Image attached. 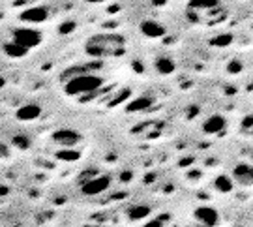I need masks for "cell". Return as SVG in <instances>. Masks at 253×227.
<instances>
[{"label":"cell","mask_w":253,"mask_h":227,"mask_svg":"<svg viewBox=\"0 0 253 227\" xmlns=\"http://www.w3.org/2000/svg\"><path fill=\"white\" fill-rule=\"evenodd\" d=\"M56 158L58 160H64V162H75L81 158V152H77L75 148H62L56 152Z\"/></svg>","instance_id":"obj_16"},{"label":"cell","mask_w":253,"mask_h":227,"mask_svg":"<svg viewBox=\"0 0 253 227\" xmlns=\"http://www.w3.org/2000/svg\"><path fill=\"white\" fill-rule=\"evenodd\" d=\"M139 32H141L143 36L150 38V40H156V38L165 36L167 28L163 27L160 21H156V19H145V21L139 25Z\"/></svg>","instance_id":"obj_7"},{"label":"cell","mask_w":253,"mask_h":227,"mask_svg":"<svg viewBox=\"0 0 253 227\" xmlns=\"http://www.w3.org/2000/svg\"><path fill=\"white\" fill-rule=\"evenodd\" d=\"M53 143H56L58 146H62V148H73L75 145H79L83 141V137L79 132H75L72 128H60V130H56L53 132Z\"/></svg>","instance_id":"obj_5"},{"label":"cell","mask_w":253,"mask_h":227,"mask_svg":"<svg viewBox=\"0 0 253 227\" xmlns=\"http://www.w3.org/2000/svg\"><path fill=\"white\" fill-rule=\"evenodd\" d=\"M233 181L240 186H253V165L238 164L233 169Z\"/></svg>","instance_id":"obj_8"},{"label":"cell","mask_w":253,"mask_h":227,"mask_svg":"<svg viewBox=\"0 0 253 227\" xmlns=\"http://www.w3.org/2000/svg\"><path fill=\"white\" fill-rule=\"evenodd\" d=\"M145 227H163V224L160 222V220H154V222H150V224H146Z\"/></svg>","instance_id":"obj_22"},{"label":"cell","mask_w":253,"mask_h":227,"mask_svg":"<svg viewBox=\"0 0 253 227\" xmlns=\"http://www.w3.org/2000/svg\"><path fill=\"white\" fill-rule=\"evenodd\" d=\"M195 218L203 222L205 226H216L217 224V212L214 209H208V207H201L195 210Z\"/></svg>","instance_id":"obj_14"},{"label":"cell","mask_w":253,"mask_h":227,"mask_svg":"<svg viewBox=\"0 0 253 227\" xmlns=\"http://www.w3.org/2000/svg\"><path fill=\"white\" fill-rule=\"evenodd\" d=\"M229 42H231V36H219L217 40H214L212 44H214V45H223V44H229Z\"/></svg>","instance_id":"obj_20"},{"label":"cell","mask_w":253,"mask_h":227,"mask_svg":"<svg viewBox=\"0 0 253 227\" xmlns=\"http://www.w3.org/2000/svg\"><path fill=\"white\" fill-rule=\"evenodd\" d=\"M84 51H86V55L96 60L120 56L126 51V40L117 32H100L86 40Z\"/></svg>","instance_id":"obj_1"},{"label":"cell","mask_w":253,"mask_h":227,"mask_svg":"<svg viewBox=\"0 0 253 227\" xmlns=\"http://www.w3.org/2000/svg\"><path fill=\"white\" fill-rule=\"evenodd\" d=\"M4 53L9 56V58H25L28 55V49L23 47L21 44H17L15 40H9L8 44H4Z\"/></svg>","instance_id":"obj_13"},{"label":"cell","mask_w":253,"mask_h":227,"mask_svg":"<svg viewBox=\"0 0 253 227\" xmlns=\"http://www.w3.org/2000/svg\"><path fill=\"white\" fill-rule=\"evenodd\" d=\"M2 85H4V79H0V87H2Z\"/></svg>","instance_id":"obj_24"},{"label":"cell","mask_w":253,"mask_h":227,"mask_svg":"<svg viewBox=\"0 0 253 227\" xmlns=\"http://www.w3.org/2000/svg\"><path fill=\"white\" fill-rule=\"evenodd\" d=\"M11 40H15L17 44H21L23 47H27L28 51H30V49H34V47H38L42 42H43L42 32L36 30V28H30V27L15 28V30H13V34H11Z\"/></svg>","instance_id":"obj_3"},{"label":"cell","mask_w":253,"mask_h":227,"mask_svg":"<svg viewBox=\"0 0 253 227\" xmlns=\"http://www.w3.org/2000/svg\"><path fill=\"white\" fill-rule=\"evenodd\" d=\"M15 117H17V120H21V122H32V120H36V118L42 117V107L36 105V103H28V105L19 107L17 113H15Z\"/></svg>","instance_id":"obj_10"},{"label":"cell","mask_w":253,"mask_h":227,"mask_svg":"<svg viewBox=\"0 0 253 227\" xmlns=\"http://www.w3.org/2000/svg\"><path fill=\"white\" fill-rule=\"evenodd\" d=\"M86 227H103V226H86Z\"/></svg>","instance_id":"obj_25"},{"label":"cell","mask_w":253,"mask_h":227,"mask_svg":"<svg viewBox=\"0 0 253 227\" xmlns=\"http://www.w3.org/2000/svg\"><path fill=\"white\" fill-rule=\"evenodd\" d=\"M11 143H13V146L19 148V150H27V148H30V141H28L27 136H15L13 139H11Z\"/></svg>","instance_id":"obj_19"},{"label":"cell","mask_w":253,"mask_h":227,"mask_svg":"<svg viewBox=\"0 0 253 227\" xmlns=\"http://www.w3.org/2000/svg\"><path fill=\"white\" fill-rule=\"evenodd\" d=\"M154 68L160 75H171L176 70V64L172 62V58H169V56H160L154 60Z\"/></svg>","instance_id":"obj_12"},{"label":"cell","mask_w":253,"mask_h":227,"mask_svg":"<svg viewBox=\"0 0 253 227\" xmlns=\"http://www.w3.org/2000/svg\"><path fill=\"white\" fill-rule=\"evenodd\" d=\"M150 103H152V100H150V98H137L135 101H131V103L127 105V111H129V113H135V111H145L146 107H150Z\"/></svg>","instance_id":"obj_17"},{"label":"cell","mask_w":253,"mask_h":227,"mask_svg":"<svg viewBox=\"0 0 253 227\" xmlns=\"http://www.w3.org/2000/svg\"><path fill=\"white\" fill-rule=\"evenodd\" d=\"M219 8V0H190L188 2V11H210V9Z\"/></svg>","instance_id":"obj_11"},{"label":"cell","mask_w":253,"mask_h":227,"mask_svg":"<svg viewBox=\"0 0 253 227\" xmlns=\"http://www.w3.org/2000/svg\"><path fill=\"white\" fill-rule=\"evenodd\" d=\"M111 188V177L107 175H101V177H94L90 181L83 182L81 184V191L88 197H94V195H101Z\"/></svg>","instance_id":"obj_4"},{"label":"cell","mask_w":253,"mask_h":227,"mask_svg":"<svg viewBox=\"0 0 253 227\" xmlns=\"http://www.w3.org/2000/svg\"><path fill=\"white\" fill-rule=\"evenodd\" d=\"M83 2H86V4H103L107 0H83Z\"/></svg>","instance_id":"obj_23"},{"label":"cell","mask_w":253,"mask_h":227,"mask_svg":"<svg viewBox=\"0 0 253 227\" xmlns=\"http://www.w3.org/2000/svg\"><path fill=\"white\" fill-rule=\"evenodd\" d=\"M227 126L225 118L221 115H210V117L203 122V132L208 134V136H217L219 132H223Z\"/></svg>","instance_id":"obj_9"},{"label":"cell","mask_w":253,"mask_h":227,"mask_svg":"<svg viewBox=\"0 0 253 227\" xmlns=\"http://www.w3.org/2000/svg\"><path fill=\"white\" fill-rule=\"evenodd\" d=\"M47 19H49V9L45 6H30L19 13V21L27 25H40Z\"/></svg>","instance_id":"obj_6"},{"label":"cell","mask_w":253,"mask_h":227,"mask_svg":"<svg viewBox=\"0 0 253 227\" xmlns=\"http://www.w3.org/2000/svg\"><path fill=\"white\" fill-rule=\"evenodd\" d=\"M8 156H9V146L0 143V158H8Z\"/></svg>","instance_id":"obj_21"},{"label":"cell","mask_w":253,"mask_h":227,"mask_svg":"<svg viewBox=\"0 0 253 227\" xmlns=\"http://www.w3.org/2000/svg\"><path fill=\"white\" fill-rule=\"evenodd\" d=\"M150 207H146V205H135V207H131V209L127 210V218L133 220V222H139V220H145L146 216H150Z\"/></svg>","instance_id":"obj_15"},{"label":"cell","mask_w":253,"mask_h":227,"mask_svg":"<svg viewBox=\"0 0 253 227\" xmlns=\"http://www.w3.org/2000/svg\"><path fill=\"white\" fill-rule=\"evenodd\" d=\"M233 179H231V177H225V175H221V177H217L216 179V182H214V186H216L217 190L219 191H231L233 190Z\"/></svg>","instance_id":"obj_18"},{"label":"cell","mask_w":253,"mask_h":227,"mask_svg":"<svg viewBox=\"0 0 253 227\" xmlns=\"http://www.w3.org/2000/svg\"><path fill=\"white\" fill-rule=\"evenodd\" d=\"M103 87V77L98 73H83L77 77H72L68 81H64V94L68 96H84L98 92Z\"/></svg>","instance_id":"obj_2"}]
</instances>
